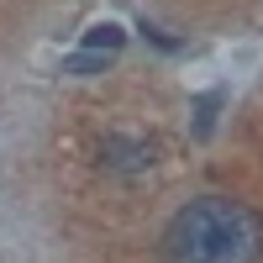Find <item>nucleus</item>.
I'll return each instance as SVG.
<instances>
[{
  "instance_id": "20e7f679",
  "label": "nucleus",
  "mask_w": 263,
  "mask_h": 263,
  "mask_svg": "<svg viewBox=\"0 0 263 263\" xmlns=\"http://www.w3.org/2000/svg\"><path fill=\"white\" fill-rule=\"evenodd\" d=\"M121 42H126V32L116 27V21H95V27L84 32V48H95V53H116Z\"/></svg>"
},
{
  "instance_id": "f03ea898",
  "label": "nucleus",
  "mask_w": 263,
  "mask_h": 263,
  "mask_svg": "<svg viewBox=\"0 0 263 263\" xmlns=\"http://www.w3.org/2000/svg\"><path fill=\"white\" fill-rule=\"evenodd\" d=\"M100 158H105V168H111V174H142V168L153 163V147L137 142V137H105Z\"/></svg>"
},
{
  "instance_id": "7ed1b4c3",
  "label": "nucleus",
  "mask_w": 263,
  "mask_h": 263,
  "mask_svg": "<svg viewBox=\"0 0 263 263\" xmlns=\"http://www.w3.org/2000/svg\"><path fill=\"white\" fill-rule=\"evenodd\" d=\"M105 63H111V53H95V48H79L63 58V74H79V79H90V74H105Z\"/></svg>"
},
{
  "instance_id": "39448f33",
  "label": "nucleus",
  "mask_w": 263,
  "mask_h": 263,
  "mask_svg": "<svg viewBox=\"0 0 263 263\" xmlns=\"http://www.w3.org/2000/svg\"><path fill=\"white\" fill-rule=\"evenodd\" d=\"M216 105H221V95H205V100H200V111H195V137H211V126H216Z\"/></svg>"
},
{
  "instance_id": "f257e3e1",
  "label": "nucleus",
  "mask_w": 263,
  "mask_h": 263,
  "mask_svg": "<svg viewBox=\"0 0 263 263\" xmlns=\"http://www.w3.org/2000/svg\"><path fill=\"white\" fill-rule=\"evenodd\" d=\"M158 248L168 263H258L263 221L232 195H200L168 216Z\"/></svg>"
},
{
  "instance_id": "423d86ee",
  "label": "nucleus",
  "mask_w": 263,
  "mask_h": 263,
  "mask_svg": "<svg viewBox=\"0 0 263 263\" xmlns=\"http://www.w3.org/2000/svg\"><path fill=\"white\" fill-rule=\"evenodd\" d=\"M137 32H142L147 42H158V48H163V53H174V48H179V42H174L168 32H158V27H147V21H142V27H137Z\"/></svg>"
}]
</instances>
